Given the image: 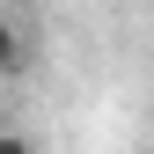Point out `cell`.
<instances>
[{"label":"cell","instance_id":"cell-1","mask_svg":"<svg viewBox=\"0 0 154 154\" xmlns=\"http://www.w3.org/2000/svg\"><path fill=\"white\" fill-rule=\"evenodd\" d=\"M15 66H22V37H15L8 15H0V73H15Z\"/></svg>","mask_w":154,"mask_h":154}]
</instances>
